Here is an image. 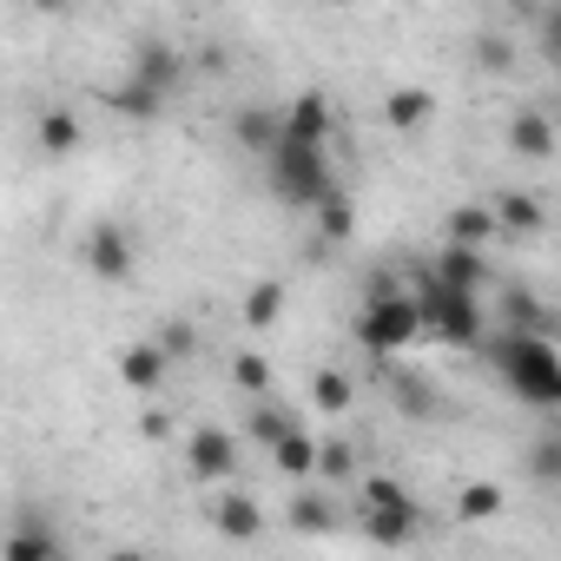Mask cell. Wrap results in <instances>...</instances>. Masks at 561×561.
<instances>
[{
    "label": "cell",
    "mask_w": 561,
    "mask_h": 561,
    "mask_svg": "<svg viewBox=\"0 0 561 561\" xmlns=\"http://www.w3.org/2000/svg\"><path fill=\"white\" fill-rule=\"evenodd\" d=\"M489 364L495 377L528 403V410H554L561 403V357L548 344V331H502L489 344Z\"/></svg>",
    "instance_id": "6da1fadb"
},
{
    "label": "cell",
    "mask_w": 561,
    "mask_h": 561,
    "mask_svg": "<svg viewBox=\"0 0 561 561\" xmlns=\"http://www.w3.org/2000/svg\"><path fill=\"white\" fill-rule=\"evenodd\" d=\"M410 298H416V318H423L430 337H443L456 351H476L482 344V305H476V291H462V285H449V277L423 271V285Z\"/></svg>",
    "instance_id": "7a4b0ae2"
},
{
    "label": "cell",
    "mask_w": 561,
    "mask_h": 561,
    "mask_svg": "<svg viewBox=\"0 0 561 561\" xmlns=\"http://www.w3.org/2000/svg\"><path fill=\"white\" fill-rule=\"evenodd\" d=\"M264 172H271V198H277V205H298V211H311V205L337 185L324 146H298V139H277V146L264 152Z\"/></svg>",
    "instance_id": "3957f363"
},
{
    "label": "cell",
    "mask_w": 561,
    "mask_h": 561,
    "mask_svg": "<svg viewBox=\"0 0 561 561\" xmlns=\"http://www.w3.org/2000/svg\"><path fill=\"white\" fill-rule=\"evenodd\" d=\"M423 337V318H416V298L410 291H370L364 311H357V344L377 351V357H397Z\"/></svg>",
    "instance_id": "277c9868"
},
{
    "label": "cell",
    "mask_w": 561,
    "mask_h": 561,
    "mask_svg": "<svg viewBox=\"0 0 561 561\" xmlns=\"http://www.w3.org/2000/svg\"><path fill=\"white\" fill-rule=\"evenodd\" d=\"M80 264L100 277V285H126V277L139 271V244H133V231L126 225H93L87 231V244H80Z\"/></svg>",
    "instance_id": "5b68a950"
},
{
    "label": "cell",
    "mask_w": 561,
    "mask_h": 561,
    "mask_svg": "<svg viewBox=\"0 0 561 561\" xmlns=\"http://www.w3.org/2000/svg\"><path fill=\"white\" fill-rule=\"evenodd\" d=\"M126 80H133L139 93H152V100H172V93L185 87V54H179V47H165V41H139V47H133Z\"/></svg>",
    "instance_id": "8992f818"
},
{
    "label": "cell",
    "mask_w": 561,
    "mask_h": 561,
    "mask_svg": "<svg viewBox=\"0 0 561 561\" xmlns=\"http://www.w3.org/2000/svg\"><path fill=\"white\" fill-rule=\"evenodd\" d=\"M185 469H192V482H225L231 469H238V436L231 430H192V443H185Z\"/></svg>",
    "instance_id": "52a82bcc"
},
{
    "label": "cell",
    "mask_w": 561,
    "mask_h": 561,
    "mask_svg": "<svg viewBox=\"0 0 561 561\" xmlns=\"http://www.w3.org/2000/svg\"><path fill=\"white\" fill-rule=\"evenodd\" d=\"M277 113H285V139H298V146H324L331 139V100L324 93H305L291 106H277Z\"/></svg>",
    "instance_id": "ba28073f"
},
{
    "label": "cell",
    "mask_w": 561,
    "mask_h": 561,
    "mask_svg": "<svg viewBox=\"0 0 561 561\" xmlns=\"http://www.w3.org/2000/svg\"><path fill=\"white\" fill-rule=\"evenodd\" d=\"M60 548H67V541H60L34 508H27V522H21L8 541H0V554H8V561H60Z\"/></svg>",
    "instance_id": "9c48e42d"
},
{
    "label": "cell",
    "mask_w": 561,
    "mask_h": 561,
    "mask_svg": "<svg viewBox=\"0 0 561 561\" xmlns=\"http://www.w3.org/2000/svg\"><path fill=\"white\" fill-rule=\"evenodd\" d=\"M231 139H238L244 152H257V159H264L277 139H285V113H277V106H244V113L231 119Z\"/></svg>",
    "instance_id": "30bf717a"
},
{
    "label": "cell",
    "mask_w": 561,
    "mask_h": 561,
    "mask_svg": "<svg viewBox=\"0 0 561 561\" xmlns=\"http://www.w3.org/2000/svg\"><path fill=\"white\" fill-rule=\"evenodd\" d=\"M165 364H172V357H165L159 344H126V351H119V383H126V390H159V383H165Z\"/></svg>",
    "instance_id": "8fae6325"
},
{
    "label": "cell",
    "mask_w": 561,
    "mask_h": 561,
    "mask_svg": "<svg viewBox=\"0 0 561 561\" xmlns=\"http://www.w3.org/2000/svg\"><path fill=\"white\" fill-rule=\"evenodd\" d=\"M80 139H87V133H80V119H73L67 106H54V113H41V119H34V146H41V152H54V159L80 152Z\"/></svg>",
    "instance_id": "7c38bea8"
},
{
    "label": "cell",
    "mask_w": 561,
    "mask_h": 561,
    "mask_svg": "<svg viewBox=\"0 0 561 561\" xmlns=\"http://www.w3.org/2000/svg\"><path fill=\"white\" fill-rule=\"evenodd\" d=\"M508 152L548 159V152H554V119H548V113H515V119H508Z\"/></svg>",
    "instance_id": "4fadbf2b"
},
{
    "label": "cell",
    "mask_w": 561,
    "mask_h": 561,
    "mask_svg": "<svg viewBox=\"0 0 561 561\" xmlns=\"http://www.w3.org/2000/svg\"><path fill=\"white\" fill-rule=\"evenodd\" d=\"M364 528H370V541L403 548V541H416V502H397V508H364Z\"/></svg>",
    "instance_id": "5bb4252c"
},
{
    "label": "cell",
    "mask_w": 561,
    "mask_h": 561,
    "mask_svg": "<svg viewBox=\"0 0 561 561\" xmlns=\"http://www.w3.org/2000/svg\"><path fill=\"white\" fill-rule=\"evenodd\" d=\"M430 113H436V93H430V87H403V93H390V100H383V119H390L397 133L430 126Z\"/></svg>",
    "instance_id": "9a60e30c"
},
{
    "label": "cell",
    "mask_w": 561,
    "mask_h": 561,
    "mask_svg": "<svg viewBox=\"0 0 561 561\" xmlns=\"http://www.w3.org/2000/svg\"><path fill=\"white\" fill-rule=\"evenodd\" d=\"M436 277H449V285H462V291H482V285H489V271H482V251H476V244H449V251L436 257Z\"/></svg>",
    "instance_id": "2e32d148"
},
{
    "label": "cell",
    "mask_w": 561,
    "mask_h": 561,
    "mask_svg": "<svg viewBox=\"0 0 561 561\" xmlns=\"http://www.w3.org/2000/svg\"><path fill=\"white\" fill-rule=\"evenodd\" d=\"M311 211H318V231H324V244H344V238L357 231V205H351V192H337V185H331V192H324Z\"/></svg>",
    "instance_id": "e0dca14e"
},
{
    "label": "cell",
    "mask_w": 561,
    "mask_h": 561,
    "mask_svg": "<svg viewBox=\"0 0 561 561\" xmlns=\"http://www.w3.org/2000/svg\"><path fill=\"white\" fill-rule=\"evenodd\" d=\"M271 462L285 469V476H311V462H318V436H311L305 423H298V430H285V436L271 443Z\"/></svg>",
    "instance_id": "ac0fdd59"
},
{
    "label": "cell",
    "mask_w": 561,
    "mask_h": 561,
    "mask_svg": "<svg viewBox=\"0 0 561 561\" xmlns=\"http://www.w3.org/2000/svg\"><path fill=\"white\" fill-rule=\"evenodd\" d=\"M211 522H218V535H231V541H251L264 515H257V502H251V495H225V502L211 508Z\"/></svg>",
    "instance_id": "d6986e66"
},
{
    "label": "cell",
    "mask_w": 561,
    "mask_h": 561,
    "mask_svg": "<svg viewBox=\"0 0 561 561\" xmlns=\"http://www.w3.org/2000/svg\"><path fill=\"white\" fill-rule=\"evenodd\" d=\"M285 430H298V410H285V403H271V397H257V410H251V423H244V436L251 443H277V436H285Z\"/></svg>",
    "instance_id": "ffe728a7"
},
{
    "label": "cell",
    "mask_w": 561,
    "mask_h": 561,
    "mask_svg": "<svg viewBox=\"0 0 561 561\" xmlns=\"http://www.w3.org/2000/svg\"><path fill=\"white\" fill-rule=\"evenodd\" d=\"M508 508V495L495 489V482H469V489H456V515L462 522H495Z\"/></svg>",
    "instance_id": "44dd1931"
},
{
    "label": "cell",
    "mask_w": 561,
    "mask_h": 561,
    "mask_svg": "<svg viewBox=\"0 0 561 561\" xmlns=\"http://www.w3.org/2000/svg\"><path fill=\"white\" fill-rule=\"evenodd\" d=\"M277 311H285V285H277V277L251 285V298H244V324H251V331H264V324H277Z\"/></svg>",
    "instance_id": "7402d4cb"
},
{
    "label": "cell",
    "mask_w": 561,
    "mask_h": 561,
    "mask_svg": "<svg viewBox=\"0 0 561 561\" xmlns=\"http://www.w3.org/2000/svg\"><path fill=\"white\" fill-rule=\"evenodd\" d=\"M495 238V211H476V205H462V211H449V244H489Z\"/></svg>",
    "instance_id": "603a6c76"
},
{
    "label": "cell",
    "mask_w": 561,
    "mask_h": 561,
    "mask_svg": "<svg viewBox=\"0 0 561 561\" xmlns=\"http://www.w3.org/2000/svg\"><path fill=\"white\" fill-rule=\"evenodd\" d=\"M311 403H318L324 416H344V410L357 403V390H351V377H344V370H318V383H311Z\"/></svg>",
    "instance_id": "cb8c5ba5"
},
{
    "label": "cell",
    "mask_w": 561,
    "mask_h": 561,
    "mask_svg": "<svg viewBox=\"0 0 561 561\" xmlns=\"http://www.w3.org/2000/svg\"><path fill=\"white\" fill-rule=\"evenodd\" d=\"M495 225H502V231H541V198L508 192V198L495 205Z\"/></svg>",
    "instance_id": "d4e9b609"
},
{
    "label": "cell",
    "mask_w": 561,
    "mask_h": 561,
    "mask_svg": "<svg viewBox=\"0 0 561 561\" xmlns=\"http://www.w3.org/2000/svg\"><path fill=\"white\" fill-rule=\"evenodd\" d=\"M231 383L251 390V397H264V390H271V364H264L257 351H244V357H231Z\"/></svg>",
    "instance_id": "484cf974"
},
{
    "label": "cell",
    "mask_w": 561,
    "mask_h": 561,
    "mask_svg": "<svg viewBox=\"0 0 561 561\" xmlns=\"http://www.w3.org/2000/svg\"><path fill=\"white\" fill-rule=\"evenodd\" d=\"M311 469H324L331 482H344V476L357 469V449H351V443H318V462H311Z\"/></svg>",
    "instance_id": "4316f807"
},
{
    "label": "cell",
    "mask_w": 561,
    "mask_h": 561,
    "mask_svg": "<svg viewBox=\"0 0 561 561\" xmlns=\"http://www.w3.org/2000/svg\"><path fill=\"white\" fill-rule=\"evenodd\" d=\"M152 344H159V351H165V357H192V351H198V331H192V324H185V318H172V324H165V331H159V337H152Z\"/></svg>",
    "instance_id": "83f0119b"
},
{
    "label": "cell",
    "mask_w": 561,
    "mask_h": 561,
    "mask_svg": "<svg viewBox=\"0 0 561 561\" xmlns=\"http://www.w3.org/2000/svg\"><path fill=\"white\" fill-rule=\"evenodd\" d=\"M397 502H416L403 482H390V476H370L364 482V508H397Z\"/></svg>",
    "instance_id": "f1b7e54d"
},
{
    "label": "cell",
    "mask_w": 561,
    "mask_h": 561,
    "mask_svg": "<svg viewBox=\"0 0 561 561\" xmlns=\"http://www.w3.org/2000/svg\"><path fill=\"white\" fill-rule=\"evenodd\" d=\"M291 522L318 535V528H331V502H324V495H305V502H291Z\"/></svg>",
    "instance_id": "f546056e"
},
{
    "label": "cell",
    "mask_w": 561,
    "mask_h": 561,
    "mask_svg": "<svg viewBox=\"0 0 561 561\" xmlns=\"http://www.w3.org/2000/svg\"><path fill=\"white\" fill-rule=\"evenodd\" d=\"M535 476H541V482H554V476H561V443H554V436H541V443H535Z\"/></svg>",
    "instance_id": "4dcf8cb0"
},
{
    "label": "cell",
    "mask_w": 561,
    "mask_h": 561,
    "mask_svg": "<svg viewBox=\"0 0 561 561\" xmlns=\"http://www.w3.org/2000/svg\"><path fill=\"white\" fill-rule=\"evenodd\" d=\"M476 54H482V67H489V73H502V67L515 60V47H502V41H482Z\"/></svg>",
    "instance_id": "1f68e13d"
},
{
    "label": "cell",
    "mask_w": 561,
    "mask_h": 561,
    "mask_svg": "<svg viewBox=\"0 0 561 561\" xmlns=\"http://www.w3.org/2000/svg\"><path fill=\"white\" fill-rule=\"evenodd\" d=\"M27 8H41V14H60V8H67V0H27Z\"/></svg>",
    "instance_id": "d6a6232c"
},
{
    "label": "cell",
    "mask_w": 561,
    "mask_h": 561,
    "mask_svg": "<svg viewBox=\"0 0 561 561\" xmlns=\"http://www.w3.org/2000/svg\"><path fill=\"white\" fill-rule=\"evenodd\" d=\"M522 8H554V0H522Z\"/></svg>",
    "instance_id": "836d02e7"
}]
</instances>
